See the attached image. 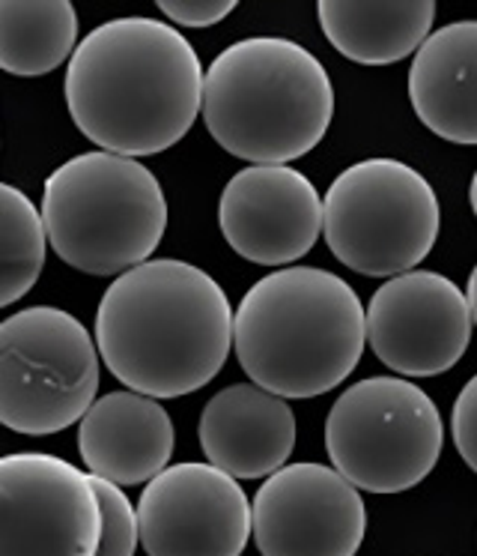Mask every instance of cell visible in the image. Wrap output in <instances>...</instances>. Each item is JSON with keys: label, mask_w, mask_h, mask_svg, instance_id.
Wrapping results in <instances>:
<instances>
[{"label": "cell", "mask_w": 477, "mask_h": 556, "mask_svg": "<svg viewBox=\"0 0 477 556\" xmlns=\"http://www.w3.org/2000/svg\"><path fill=\"white\" fill-rule=\"evenodd\" d=\"M368 344L364 305L320 266H284L254 281L233 312V348L254 387L317 399L344 383Z\"/></svg>", "instance_id": "3"}, {"label": "cell", "mask_w": 477, "mask_h": 556, "mask_svg": "<svg viewBox=\"0 0 477 556\" xmlns=\"http://www.w3.org/2000/svg\"><path fill=\"white\" fill-rule=\"evenodd\" d=\"M465 300H468V312H472V320H475L477 327V264L472 269V276H468V291H465Z\"/></svg>", "instance_id": "23"}, {"label": "cell", "mask_w": 477, "mask_h": 556, "mask_svg": "<svg viewBox=\"0 0 477 556\" xmlns=\"http://www.w3.org/2000/svg\"><path fill=\"white\" fill-rule=\"evenodd\" d=\"M78 49L69 0H0V70L18 78L54 73Z\"/></svg>", "instance_id": "18"}, {"label": "cell", "mask_w": 477, "mask_h": 556, "mask_svg": "<svg viewBox=\"0 0 477 556\" xmlns=\"http://www.w3.org/2000/svg\"><path fill=\"white\" fill-rule=\"evenodd\" d=\"M444 425L424 389L403 377H364L340 392L325 419L332 467L358 491L403 494L439 464Z\"/></svg>", "instance_id": "7"}, {"label": "cell", "mask_w": 477, "mask_h": 556, "mask_svg": "<svg viewBox=\"0 0 477 556\" xmlns=\"http://www.w3.org/2000/svg\"><path fill=\"white\" fill-rule=\"evenodd\" d=\"M95 351L119 383L146 399H182L212 383L233 348V305L206 269L155 257L107 285Z\"/></svg>", "instance_id": "2"}, {"label": "cell", "mask_w": 477, "mask_h": 556, "mask_svg": "<svg viewBox=\"0 0 477 556\" xmlns=\"http://www.w3.org/2000/svg\"><path fill=\"white\" fill-rule=\"evenodd\" d=\"M439 198L400 159L373 156L340 170L322 201L332 254L358 276L394 278L415 269L436 245Z\"/></svg>", "instance_id": "6"}, {"label": "cell", "mask_w": 477, "mask_h": 556, "mask_svg": "<svg viewBox=\"0 0 477 556\" xmlns=\"http://www.w3.org/2000/svg\"><path fill=\"white\" fill-rule=\"evenodd\" d=\"M468 201H472V213L477 216V170L475 177H472V189H468Z\"/></svg>", "instance_id": "24"}, {"label": "cell", "mask_w": 477, "mask_h": 556, "mask_svg": "<svg viewBox=\"0 0 477 556\" xmlns=\"http://www.w3.org/2000/svg\"><path fill=\"white\" fill-rule=\"evenodd\" d=\"M99 392L95 339L54 305L0 320V425L15 434H60L81 422Z\"/></svg>", "instance_id": "8"}, {"label": "cell", "mask_w": 477, "mask_h": 556, "mask_svg": "<svg viewBox=\"0 0 477 556\" xmlns=\"http://www.w3.org/2000/svg\"><path fill=\"white\" fill-rule=\"evenodd\" d=\"M364 532L361 491L313 460L272 472L250 503V535L260 556H356Z\"/></svg>", "instance_id": "11"}, {"label": "cell", "mask_w": 477, "mask_h": 556, "mask_svg": "<svg viewBox=\"0 0 477 556\" xmlns=\"http://www.w3.org/2000/svg\"><path fill=\"white\" fill-rule=\"evenodd\" d=\"M134 511L146 556H242L248 547V494L212 464L165 467L146 482Z\"/></svg>", "instance_id": "12"}, {"label": "cell", "mask_w": 477, "mask_h": 556, "mask_svg": "<svg viewBox=\"0 0 477 556\" xmlns=\"http://www.w3.org/2000/svg\"><path fill=\"white\" fill-rule=\"evenodd\" d=\"M39 216L63 264L87 276H123L158 249L167 201L138 159L90 150L48 174Z\"/></svg>", "instance_id": "5"}, {"label": "cell", "mask_w": 477, "mask_h": 556, "mask_svg": "<svg viewBox=\"0 0 477 556\" xmlns=\"http://www.w3.org/2000/svg\"><path fill=\"white\" fill-rule=\"evenodd\" d=\"M197 51L143 15L93 27L69 58L63 93L78 132L105 153L141 159L179 144L203 102Z\"/></svg>", "instance_id": "1"}, {"label": "cell", "mask_w": 477, "mask_h": 556, "mask_svg": "<svg viewBox=\"0 0 477 556\" xmlns=\"http://www.w3.org/2000/svg\"><path fill=\"white\" fill-rule=\"evenodd\" d=\"M99 539L90 472L48 452L0 458V556H95Z\"/></svg>", "instance_id": "9"}, {"label": "cell", "mask_w": 477, "mask_h": 556, "mask_svg": "<svg viewBox=\"0 0 477 556\" xmlns=\"http://www.w3.org/2000/svg\"><path fill=\"white\" fill-rule=\"evenodd\" d=\"M206 460L233 479H269L296 448V413L254 383H236L206 401L197 425Z\"/></svg>", "instance_id": "14"}, {"label": "cell", "mask_w": 477, "mask_h": 556, "mask_svg": "<svg viewBox=\"0 0 477 556\" xmlns=\"http://www.w3.org/2000/svg\"><path fill=\"white\" fill-rule=\"evenodd\" d=\"M451 434L460 458L468 464V470L477 472V375L460 389L453 401Z\"/></svg>", "instance_id": "21"}, {"label": "cell", "mask_w": 477, "mask_h": 556, "mask_svg": "<svg viewBox=\"0 0 477 556\" xmlns=\"http://www.w3.org/2000/svg\"><path fill=\"white\" fill-rule=\"evenodd\" d=\"M158 10L182 27H212L236 10V0H162Z\"/></svg>", "instance_id": "22"}, {"label": "cell", "mask_w": 477, "mask_h": 556, "mask_svg": "<svg viewBox=\"0 0 477 556\" xmlns=\"http://www.w3.org/2000/svg\"><path fill=\"white\" fill-rule=\"evenodd\" d=\"M409 102L441 141L477 147V18L429 34L412 58Z\"/></svg>", "instance_id": "16"}, {"label": "cell", "mask_w": 477, "mask_h": 556, "mask_svg": "<svg viewBox=\"0 0 477 556\" xmlns=\"http://www.w3.org/2000/svg\"><path fill=\"white\" fill-rule=\"evenodd\" d=\"M218 228L227 245L257 266L301 261L322 233L317 186L289 165H248L218 198Z\"/></svg>", "instance_id": "13"}, {"label": "cell", "mask_w": 477, "mask_h": 556, "mask_svg": "<svg viewBox=\"0 0 477 556\" xmlns=\"http://www.w3.org/2000/svg\"><path fill=\"white\" fill-rule=\"evenodd\" d=\"M173 446L170 413L131 389L95 399L78 422V452L87 470L117 488L155 479L170 464Z\"/></svg>", "instance_id": "15"}, {"label": "cell", "mask_w": 477, "mask_h": 556, "mask_svg": "<svg viewBox=\"0 0 477 556\" xmlns=\"http://www.w3.org/2000/svg\"><path fill=\"white\" fill-rule=\"evenodd\" d=\"M320 27L337 54L361 66H391L427 42L436 22L433 0H322Z\"/></svg>", "instance_id": "17"}, {"label": "cell", "mask_w": 477, "mask_h": 556, "mask_svg": "<svg viewBox=\"0 0 477 556\" xmlns=\"http://www.w3.org/2000/svg\"><path fill=\"white\" fill-rule=\"evenodd\" d=\"M93 479L95 500L102 511V539L95 556H134L141 535H138V511L131 506V500L123 494V488L102 479Z\"/></svg>", "instance_id": "20"}, {"label": "cell", "mask_w": 477, "mask_h": 556, "mask_svg": "<svg viewBox=\"0 0 477 556\" xmlns=\"http://www.w3.org/2000/svg\"><path fill=\"white\" fill-rule=\"evenodd\" d=\"M364 329L373 356L394 375L436 377L463 359L475 320L460 285L433 269H409L370 296Z\"/></svg>", "instance_id": "10"}, {"label": "cell", "mask_w": 477, "mask_h": 556, "mask_svg": "<svg viewBox=\"0 0 477 556\" xmlns=\"http://www.w3.org/2000/svg\"><path fill=\"white\" fill-rule=\"evenodd\" d=\"M46 228L34 201L12 182H0V308L34 291L46 266Z\"/></svg>", "instance_id": "19"}, {"label": "cell", "mask_w": 477, "mask_h": 556, "mask_svg": "<svg viewBox=\"0 0 477 556\" xmlns=\"http://www.w3.org/2000/svg\"><path fill=\"white\" fill-rule=\"evenodd\" d=\"M201 114L230 156L250 165H286L308 156L328 132L332 75L293 39H238L203 75Z\"/></svg>", "instance_id": "4"}]
</instances>
